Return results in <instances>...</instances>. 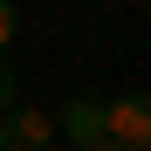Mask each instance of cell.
I'll use <instances>...</instances> for the list:
<instances>
[{"label":"cell","mask_w":151,"mask_h":151,"mask_svg":"<svg viewBox=\"0 0 151 151\" xmlns=\"http://www.w3.org/2000/svg\"><path fill=\"white\" fill-rule=\"evenodd\" d=\"M103 124H110V137H117V144H131V151H151V89L110 96V103H103Z\"/></svg>","instance_id":"cell-1"},{"label":"cell","mask_w":151,"mask_h":151,"mask_svg":"<svg viewBox=\"0 0 151 151\" xmlns=\"http://www.w3.org/2000/svg\"><path fill=\"white\" fill-rule=\"evenodd\" d=\"M0 151H55V117H41L28 103L0 110Z\"/></svg>","instance_id":"cell-2"},{"label":"cell","mask_w":151,"mask_h":151,"mask_svg":"<svg viewBox=\"0 0 151 151\" xmlns=\"http://www.w3.org/2000/svg\"><path fill=\"white\" fill-rule=\"evenodd\" d=\"M55 137H69L76 151L103 144V137H110V124H103V96H69L62 117H55Z\"/></svg>","instance_id":"cell-3"},{"label":"cell","mask_w":151,"mask_h":151,"mask_svg":"<svg viewBox=\"0 0 151 151\" xmlns=\"http://www.w3.org/2000/svg\"><path fill=\"white\" fill-rule=\"evenodd\" d=\"M14 35H21V7H14V0H0V55L14 48Z\"/></svg>","instance_id":"cell-4"},{"label":"cell","mask_w":151,"mask_h":151,"mask_svg":"<svg viewBox=\"0 0 151 151\" xmlns=\"http://www.w3.org/2000/svg\"><path fill=\"white\" fill-rule=\"evenodd\" d=\"M21 103V76H14V62L0 55V110H14Z\"/></svg>","instance_id":"cell-5"},{"label":"cell","mask_w":151,"mask_h":151,"mask_svg":"<svg viewBox=\"0 0 151 151\" xmlns=\"http://www.w3.org/2000/svg\"><path fill=\"white\" fill-rule=\"evenodd\" d=\"M89 151H131V144H117V137H103V144H89Z\"/></svg>","instance_id":"cell-6"},{"label":"cell","mask_w":151,"mask_h":151,"mask_svg":"<svg viewBox=\"0 0 151 151\" xmlns=\"http://www.w3.org/2000/svg\"><path fill=\"white\" fill-rule=\"evenodd\" d=\"M144 14H151V0H144Z\"/></svg>","instance_id":"cell-7"}]
</instances>
